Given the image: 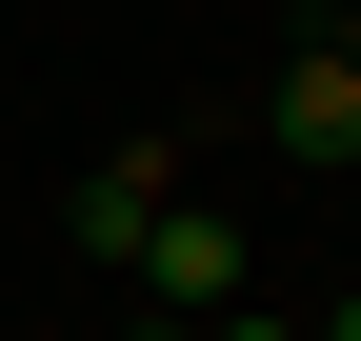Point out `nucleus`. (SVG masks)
<instances>
[{"label":"nucleus","mask_w":361,"mask_h":341,"mask_svg":"<svg viewBox=\"0 0 361 341\" xmlns=\"http://www.w3.org/2000/svg\"><path fill=\"white\" fill-rule=\"evenodd\" d=\"M141 302L161 321H221V302H241V221H221V201H161V221H141Z\"/></svg>","instance_id":"obj_1"},{"label":"nucleus","mask_w":361,"mask_h":341,"mask_svg":"<svg viewBox=\"0 0 361 341\" xmlns=\"http://www.w3.org/2000/svg\"><path fill=\"white\" fill-rule=\"evenodd\" d=\"M261 120H281V161H322V181H341V161H361V61H341V40H281Z\"/></svg>","instance_id":"obj_2"},{"label":"nucleus","mask_w":361,"mask_h":341,"mask_svg":"<svg viewBox=\"0 0 361 341\" xmlns=\"http://www.w3.org/2000/svg\"><path fill=\"white\" fill-rule=\"evenodd\" d=\"M161 181H180V161H161V141H121L101 181L61 201V241H80V261H141V221H161Z\"/></svg>","instance_id":"obj_3"},{"label":"nucleus","mask_w":361,"mask_h":341,"mask_svg":"<svg viewBox=\"0 0 361 341\" xmlns=\"http://www.w3.org/2000/svg\"><path fill=\"white\" fill-rule=\"evenodd\" d=\"M201 341H301V321H261V302H221V321H201Z\"/></svg>","instance_id":"obj_4"},{"label":"nucleus","mask_w":361,"mask_h":341,"mask_svg":"<svg viewBox=\"0 0 361 341\" xmlns=\"http://www.w3.org/2000/svg\"><path fill=\"white\" fill-rule=\"evenodd\" d=\"M322 40H341V61H361V0H322Z\"/></svg>","instance_id":"obj_5"},{"label":"nucleus","mask_w":361,"mask_h":341,"mask_svg":"<svg viewBox=\"0 0 361 341\" xmlns=\"http://www.w3.org/2000/svg\"><path fill=\"white\" fill-rule=\"evenodd\" d=\"M301 341H361V302H341V321H301Z\"/></svg>","instance_id":"obj_6"},{"label":"nucleus","mask_w":361,"mask_h":341,"mask_svg":"<svg viewBox=\"0 0 361 341\" xmlns=\"http://www.w3.org/2000/svg\"><path fill=\"white\" fill-rule=\"evenodd\" d=\"M281 20H322V0H281Z\"/></svg>","instance_id":"obj_7"},{"label":"nucleus","mask_w":361,"mask_h":341,"mask_svg":"<svg viewBox=\"0 0 361 341\" xmlns=\"http://www.w3.org/2000/svg\"><path fill=\"white\" fill-rule=\"evenodd\" d=\"M161 341H201V321H161Z\"/></svg>","instance_id":"obj_8"}]
</instances>
